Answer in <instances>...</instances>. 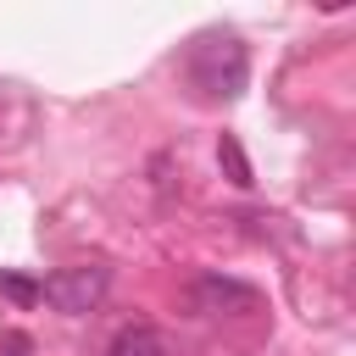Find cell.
I'll use <instances>...</instances> for the list:
<instances>
[{"mask_svg": "<svg viewBox=\"0 0 356 356\" xmlns=\"http://www.w3.org/2000/svg\"><path fill=\"white\" fill-rule=\"evenodd\" d=\"M245 78H250V56H245V44L234 33L211 28V33L195 39V50H189V83L206 100H234L245 89Z\"/></svg>", "mask_w": 356, "mask_h": 356, "instance_id": "1", "label": "cell"}, {"mask_svg": "<svg viewBox=\"0 0 356 356\" xmlns=\"http://www.w3.org/2000/svg\"><path fill=\"white\" fill-rule=\"evenodd\" d=\"M106 289H111V267L78 261V267H56V273L39 284V300H50L61 317H83V312H95V306L106 300Z\"/></svg>", "mask_w": 356, "mask_h": 356, "instance_id": "2", "label": "cell"}, {"mask_svg": "<svg viewBox=\"0 0 356 356\" xmlns=\"http://www.w3.org/2000/svg\"><path fill=\"white\" fill-rule=\"evenodd\" d=\"M189 300H195V312H206V317H250V312L261 306L256 284L228 278V273H200V278L189 284Z\"/></svg>", "mask_w": 356, "mask_h": 356, "instance_id": "3", "label": "cell"}, {"mask_svg": "<svg viewBox=\"0 0 356 356\" xmlns=\"http://www.w3.org/2000/svg\"><path fill=\"white\" fill-rule=\"evenodd\" d=\"M106 356H167V339H161L150 323H128V328L111 334Z\"/></svg>", "mask_w": 356, "mask_h": 356, "instance_id": "4", "label": "cell"}, {"mask_svg": "<svg viewBox=\"0 0 356 356\" xmlns=\"http://www.w3.org/2000/svg\"><path fill=\"white\" fill-rule=\"evenodd\" d=\"M217 161L228 167V184H239V189H250V184H256V178H250V161H245V150H239V139H234V134H222Z\"/></svg>", "mask_w": 356, "mask_h": 356, "instance_id": "5", "label": "cell"}, {"mask_svg": "<svg viewBox=\"0 0 356 356\" xmlns=\"http://www.w3.org/2000/svg\"><path fill=\"white\" fill-rule=\"evenodd\" d=\"M0 295L17 300V306H33V300H39V284L22 278V273H0Z\"/></svg>", "mask_w": 356, "mask_h": 356, "instance_id": "6", "label": "cell"}, {"mask_svg": "<svg viewBox=\"0 0 356 356\" xmlns=\"http://www.w3.org/2000/svg\"><path fill=\"white\" fill-rule=\"evenodd\" d=\"M0 356H28V334L6 328V334H0Z\"/></svg>", "mask_w": 356, "mask_h": 356, "instance_id": "7", "label": "cell"}]
</instances>
